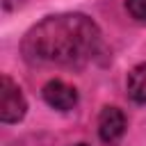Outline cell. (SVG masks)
Listing matches in <instances>:
<instances>
[{
	"label": "cell",
	"instance_id": "277c9868",
	"mask_svg": "<svg viewBox=\"0 0 146 146\" xmlns=\"http://www.w3.org/2000/svg\"><path fill=\"white\" fill-rule=\"evenodd\" d=\"M41 98L48 107L57 110V112H71L78 107L80 94L73 84H68L66 80L59 78H50L43 87H41Z\"/></svg>",
	"mask_w": 146,
	"mask_h": 146
},
{
	"label": "cell",
	"instance_id": "52a82bcc",
	"mask_svg": "<svg viewBox=\"0 0 146 146\" xmlns=\"http://www.w3.org/2000/svg\"><path fill=\"white\" fill-rule=\"evenodd\" d=\"M71 146H91V144H87V141H78V144H71Z\"/></svg>",
	"mask_w": 146,
	"mask_h": 146
},
{
	"label": "cell",
	"instance_id": "7a4b0ae2",
	"mask_svg": "<svg viewBox=\"0 0 146 146\" xmlns=\"http://www.w3.org/2000/svg\"><path fill=\"white\" fill-rule=\"evenodd\" d=\"M27 114V98L18 82L11 80V75L2 73L0 78V123L14 125L21 123Z\"/></svg>",
	"mask_w": 146,
	"mask_h": 146
},
{
	"label": "cell",
	"instance_id": "8992f818",
	"mask_svg": "<svg viewBox=\"0 0 146 146\" xmlns=\"http://www.w3.org/2000/svg\"><path fill=\"white\" fill-rule=\"evenodd\" d=\"M125 11L135 23L146 25V0H125Z\"/></svg>",
	"mask_w": 146,
	"mask_h": 146
},
{
	"label": "cell",
	"instance_id": "5b68a950",
	"mask_svg": "<svg viewBox=\"0 0 146 146\" xmlns=\"http://www.w3.org/2000/svg\"><path fill=\"white\" fill-rule=\"evenodd\" d=\"M125 96L135 105H146V62H139L128 71Z\"/></svg>",
	"mask_w": 146,
	"mask_h": 146
},
{
	"label": "cell",
	"instance_id": "3957f363",
	"mask_svg": "<svg viewBox=\"0 0 146 146\" xmlns=\"http://www.w3.org/2000/svg\"><path fill=\"white\" fill-rule=\"evenodd\" d=\"M96 130H98V139L107 146H116L125 130H128V114L116 107V105H105L98 112V121H96Z\"/></svg>",
	"mask_w": 146,
	"mask_h": 146
},
{
	"label": "cell",
	"instance_id": "6da1fadb",
	"mask_svg": "<svg viewBox=\"0 0 146 146\" xmlns=\"http://www.w3.org/2000/svg\"><path fill=\"white\" fill-rule=\"evenodd\" d=\"M103 50L100 27L82 11L43 16L21 39V55L30 66L84 68Z\"/></svg>",
	"mask_w": 146,
	"mask_h": 146
}]
</instances>
